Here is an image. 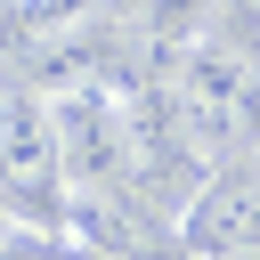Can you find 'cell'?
<instances>
[{
  "label": "cell",
  "mask_w": 260,
  "mask_h": 260,
  "mask_svg": "<svg viewBox=\"0 0 260 260\" xmlns=\"http://www.w3.org/2000/svg\"><path fill=\"white\" fill-rule=\"evenodd\" d=\"M0 106H8V89H0Z\"/></svg>",
  "instance_id": "ba28073f"
},
{
  "label": "cell",
  "mask_w": 260,
  "mask_h": 260,
  "mask_svg": "<svg viewBox=\"0 0 260 260\" xmlns=\"http://www.w3.org/2000/svg\"><path fill=\"white\" fill-rule=\"evenodd\" d=\"M171 98H179V122H187L195 154H211V162L228 146L260 138V73L228 41H187L171 57Z\"/></svg>",
  "instance_id": "6da1fadb"
},
{
  "label": "cell",
  "mask_w": 260,
  "mask_h": 260,
  "mask_svg": "<svg viewBox=\"0 0 260 260\" xmlns=\"http://www.w3.org/2000/svg\"><path fill=\"white\" fill-rule=\"evenodd\" d=\"M49 122H57V162H65V203L89 187H122L130 179V138H122V89L89 65L65 89H49Z\"/></svg>",
  "instance_id": "7a4b0ae2"
},
{
  "label": "cell",
  "mask_w": 260,
  "mask_h": 260,
  "mask_svg": "<svg viewBox=\"0 0 260 260\" xmlns=\"http://www.w3.org/2000/svg\"><path fill=\"white\" fill-rule=\"evenodd\" d=\"M179 236H187V260H236L260 244V171H211L187 211H179Z\"/></svg>",
  "instance_id": "277c9868"
},
{
  "label": "cell",
  "mask_w": 260,
  "mask_h": 260,
  "mask_svg": "<svg viewBox=\"0 0 260 260\" xmlns=\"http://www.w3.org/2000/svg\"><path fill=\"white\" fill-rule=\"evenodd\" d=\"M0 203L32 236H57L65 228L57 122H49V98H32V89H8V106H0Z\"/></svg>",
  "instance_id": "3957f363"
},
{
  "label": "cell",
  "mask_w": 260,
  "mask_h": 260,
  "mask_svg": "<svg viewBox=\"0 0 260 260\" xmlns=\"http://www.w3.org/2000/svg\"><path fill=\"white\" fill-rule=\"evenodd\" d=\"M236 16H244V24H260V0H236Z\"/></svg>",
  "instance_id": "8992f818"
},
{
  "label": "cell",
  "mask_w": 260,
  "mask_h": 260,
  "mask_svg": "<svg viewBox=\"0 0 260 260\" xmlns=\"http://www.w3.org/2000/svg\"><path fill=\"white\" fill-rule=\"evenodd\" d=\"M16 236H24V228H16V211H8V203H0V260H8V252H16Z\"/></svg>",
  "instance_id": "5b68a950"
},
{
  "label": "cell",
  "mask_w": 260,
  "mask_h": 260,
  "mask_svg": "<svg viewBox=\"0 0 260 260\" xmlns=\"http://www.w3.org/2000/svg\"><path fill=\"white\" fill-rule=\"evenodd\" d=\"M81 260H106V252H81Z\"/></svg>",
  "instance_id": "52a82bcc"
}]
</instances>
